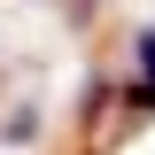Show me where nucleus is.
<instances>
[{
    "label": "nucleus",
    "mask_w": 155,
    "mask_h": 155,
    "mask_svg": "<svg viewBox=\"0 0 155 155\" xmlns=\"http://www.w3.org/2000/svg\"><path fill=\"white\" fill-rule=\"evenodd\" d=\"M116 109L132 116V124H147V116H155V85H147V78H132V85L116 93Z\"/></svg>",
    "instance_id": "1"
},
{
    "label": "nucleus",
    "mask_w": 155,
    "mask_h": 155,
    "mask_svg": "<svg viewBox=\"0 0 155 155\" xmlns=\"http://www.w3.org/2000/svg\"><path fill=\"white\" fill-rule=\"evenodd\" d=\"M132 54H140V78H147V85H155V23H147V31L132 39Z\"/></svg>",
    "instance_id": "2"
}]
</instances>
